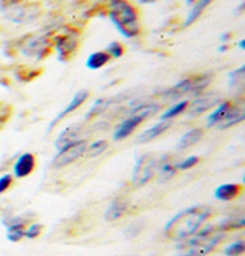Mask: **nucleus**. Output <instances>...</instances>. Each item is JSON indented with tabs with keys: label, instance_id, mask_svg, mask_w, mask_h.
Here are the masks:
<instances>
[{
	"label": "nucleus",
	"instance_id": "nucleus-1",
	"mask_svg": "<svg viewBox=\"0 0 245 256\" xmlns=\"http://www.w3.org/2000/svg\"><path fill=\"white\" fill-rule=\"evenodd\" d=\"M212 216V208L207 206H193L175 215L164 227V236L172 241H183L193 236L203 224Z\"/></svg>",
	"mask_w": 245,
	"mask_h": 256
},
{
	"label": "nucleus",
	"instance_id": "nucleus-2",
	"mask_svg": "<svg viewBox=\"0 0 245 256\" xmlns=\"http://www.w3.org/2000/svg\"><path fill=\"white\" fill-rule=\"evenodd\" d=\"M224 232H221L216 226H209L187 240L178 244V256H207L210 254L222 241Z\"/></svg>",
	"mask_w": 245,
	"mask_h": 256
},
{
	"label": "nucleus",
	"instance_id": "nucleus-3",
	"mask_svg": "<svg viewBox=\"0 0 245 256\" xmlns=\"http://www.w3.org/2000/svg\"><path fill=\"white\" fill-rule=\"evenodd\" d=\"M109 18L118 32L126 38H133L140 34L138 11L129 0H109Z\"/></svg>",
	"mask_w": 245,
	"mask_h": 256
},
{
	"label": "nucleus",
	"instance_id": "nucleus-4",
	"mask_svg": "<svg viewBox=\"0 0 245 256\" xmlns=\"http://www.w3.org/2000/svg\"><path fill=\"white\" fill-rule=\"evenodd\" d=\"M212 83V76L203 74V76H195L181 80L180 83H176L170 89L164 92V97L169 100H176V98H183L184 96L189 94H201V92Z\"/></svg>",
	"mask_w": 245,
	"mask_h": 256
},
{
	"label": "nucleus",
	"instance_id": "nucleus-5",
	"mask_svg": "<svg viewBox=\"0 0 245 256\" xmlns=\"http://www.w3.org/2000/svg\"><path fill=\"white\" fill-rule=\"evenodd\" d=\"M157 168H158V158L155 155H150V154H146L143 156H140L135 162V169H133V186H137V188H141V186L147 184L155 172H157Z\"/></svg>",
	"mask_w": 245,
	"mask_h": 256
},
{
	"label": "nucleus",
	"instance_id": "nucleus-6",
	"mask_svg": "<svg viewBox=\"0 0 245 256\" xmlns=\"http://www.w3.org/2000/svg\"><path fill=\"white\" fill-rule=\"evenodd\" d=\"M86 148H87L86 140H80V142L71 144L69 148L58 150V154L52 160V168L61 169V168H66V166L72 164V162H75L77 160H80L84 155Z\"/></svg>",
	"mask_w": 245,
	"mask_h": 256
},
{
	"label": "nucleus",
	"instance_id": "nucleus-7",
	"mask_svg": "<svg viewBox=\"0 0 245 256\" xmlns=\"http://www.w3.org/2000/svg\"><path fill=\"white\" fill-rule=\"evenodd\" d=\"M51 42L48 40V37L44 36H35V37H31L26 44L23 46V54L28 56V57H34V58H41L44 57L49 50H51Z\"/></svg>",
	"mask_w": 245,
	"mask_h": 256
},
{
	"label": "nucleus",
	"instance_id": "nucleus-8",
	"mask_svg": "<svg viewBox=\"0 0 245 256\" xmlns=\"http://www.w3.org/2000/svg\"><path fill=\"white\" fill-rule=\"evenodd\" d=\"M146 120H147V118L143 117V115L129 114V117L124 118V120L118 124V128L115 129V132H114V140H115V142H121V140L130 136L133 132H135V129H137L141 123H144Z\"/></svg>",
	"mask_w": 245,
	"mask_h": 256
},
{
	"label": "nucleus",
	"instance_id": "nucleus-9",
	"mask_svg": "<svg viewBox=\"0 0 245 256\" xmlns=\"http://www.w3.org/2000/svg\"><path fill=\"white\" fill-rule=\"evenodd\" d=\"M221 102V98L215 94H210V96H201L198 97L192 104H189V115L190 117H195V115H201L204 112H207L209 109L218 106Z\"/></svg>",
	"mask_w": 245,
	"mask_h": 256
},
{
	"label": "nucleus",
	"instance_id": "nucleus-10",
	"mask_svg": "<svg viewBox=\"0 0 245 256\" xmlns=\"http://www.w3.org/2000/svg\"><path fill=\"white\" fill-rule=\"evenodd\" d=\"M28 220L20 216H11V220H3V224L8 228V240L11 242H18L20 240L25 238V227Z\"/></svg>",
	"mask_w": 245,
	"mask_h": 256
},
{
	"label": "nucleus",
	"instance_id": "nucleus-11",
	"mask_svg": "<svg viewBox=\"0 0 245 256\" xmlns=\"http://www.w3.org/2000/svg\"><path fill=\"white\" fill-rule=\"evenodd\" d=\"M35 169V156L29 152L21 154L17 161L14 162V176L15 178H25L31 175Z\"/></svg>",
	"mask_w": 245,
	"mask_h": 256
},
{
	"label": "nucleus",
	"instance_id": "nucleus-12",
	"mask_svg": "<svg viewBox=\"0 0 245 256\" xmlns=\"http://www.w3.org/2000/svg\"><path fill=\"white\" fill-rule=\"evenodd\" d=\"M87 98H89V92H87V90H78L77 94L74 96V98L69 102V104L66 106V108H64L58 115H57V117L51 122V124H49V132L54 129V126H55L60 120H63V118L66 117V115H69V114H72L74 110H77V109H78V108H80L86 100H87Z\"/></svg>",
	"mask_w": 245,
	"mask_h": 256
},
{
	"label": "nucleus",
	"instance_id": "nucleus-13",
	"mask_svg": "<svg viewBox=\"0 0 245 256\" xmlns=\"http://www.w3.org/2000/svg\"><path fill=\"white\" fill-rule=\"evenodd\" d=\"M233 108H235V104L232 102H229V100H221L219 104L216 106V109L209 115L207 124L209 126H218V124H221L232 114Z\"/></svg>",
	"mask_w": 245,
	"mask_h": 256
},
{
	"label": "nucleus",
	"instance_id": "nucleus-14",
	"mask_svg": "<svg viewBox=\"0 0 245 256\" xmlns=\"http://www.w3.org/2000/svg\"><path fill=\"white\" fill-rule=\"evenodd\" d=\"M80 140H84V138H83L81 129H80L78 126L66 128V129L60 134V136H58V140H57L55 146H57L58 150H61V149H66V148H69L71 144L80 142Z\"/></svg>",
	"mask_w": 245,
	"mask_h": 256
},
{
	"label": "nucleus",
	"instance_id": "nucleus-15",
	"mask_svg": "<svg viewBox=\"0 0 245 256\" xmlns=\"http://www.w3.org/2000/svg\"><path fill=\"white\" fill-rule=\"evenodd\" d=\"M77 37H74V34H66V36H60L55 40V50L60 54V58H66L71 57V54L77 50Z\"/></svg>",
	"mask_w": 245,
	"mask_h": 256
},
{
	"label": "nucleus",
	"instance_id": "nucleus-16",
	"mask_svg": "<svg viewBox=\"0 0 245 256\" xmlns=\"http://www.w3.org/2000/svg\"><path fill=\"white\" fill-rule=\"evenodd\" d=\"M178 170V162L172 160V156L166 155L163 158L158 160V168H157V172L161 178V181H167L170 180L172 176H175Z\"/></svg>",
	"mask_w": 245,
	"mask_h": 256
},
{
	"label": "nucleus",
	"instance_id": "nucleus-17",
	"mask_svg": "<svg viewBox=\"0 0 245 256\" xmlns=\"http://www.w3.org/2000/svg\"><path fill=\"white\" fill-rule=\"evenodd\" d=\"M241 190H242L241 184H235V182L222 184L215 190V198L219 201H232L241 194Z\"/></svg>",
	"mask_w": 245,
	"mask_h": 256
},
{
	"label": "nucleus",
	"instance_id": "nucleus-18",
	"mask_svg": "<svg viewBox=\"0 0 245 256\" xmlns=\"http://www.w3.org/2000/svg\"><path fill=\"white\" fill-rule=\"evenodd\" d=\"M203 129L201 128H195V129H190L189 132H186L181 138H180V142H178V146L176 149L178 150H184V149H189L192 146H195L199 140L203 138Z\"/></svg>",
	"mask_w": 245,
	"mask_h": 256
},
{
	"label": "nucleus",
	"instance_id": "nucleus-19",
	"mask_svg": "<svg viewBox=\"0 0 245 256\" xmlns=\"http://www.w3.org/2000/svg\"><path fill=\"white\" fill-rule=\"evenodd\" d=\"M170 128V122H160L157 124H153L152 128L146 129L140 136H138V143H149L152 140L158 138L161 134H164Z\"/></svg>",
	"mask_w": 245,
	"mask_h": 256
},
{
	"label": "nucleus",
	"instance_id": "nucleus-20",
	"mask_svg": "<svg viewBox=\"0 0 245 256\" xmlns=\"http://www.w3.org/2000/svg\"><path fill=\"white\" fill-rule=\"evenodd\" d=\"M127 210V202L126 200L123 198H115L112 202H110V206L107 207V210H106V220L107 221H117L118 218H121Z\"/></svg>",
	"mask_w": 245,
	"mask_h": 256
},
{
	"label": "nucleus",
	"instance_id": "nucleus-21",
	"mask_svg": "<svg viewBox=\"0 0 245 256\" xmlns=\"http://www.w3.org/2000/svg\"><path fill=\"white\" fill-rule=\"evenodd\" d=\"M109 62H110V56L106 51L92 52L86 60V68L91 69V71H98V69L104 68Z\"/></svg>",
	"mask_w": 245,
	"mask_h": 256
},
{
	"label": "nucleus",
	"instance_id": "nucleus-22",
	"mask_svg": "<svg viewBox=\"0 0 245 256\" xmlns=\"http://www.w3.org/2000/svg\"><path fill=\"white\" fill-rule=\"evenodd\" d=\"M212 2H213V0H196V2L192 5V10H190V12L187 16V20H186L184 25L190 26L193 22H196L199 18V16H201L207 10V6L212 5Z\"/></svg>",
	"mask_w": 245,
	"mask_h": 256
},
{
	"label": "nucleus",
	"instance_id": "nucleus-23",
	"mask_svg": "<svg viewBox=\"0 0 245 256\" xmlns=\"http://www.w3.org/2000/svg\"><path fill=\"white\" fill-rule=\"evenodd\" d=\"M189 104H190V103H189L187 100H181V102H178V103L172 104L167 110H164V112L161 114L160 122H170V120L176 118L178 115H181L183 112L187 110Z\"/></svg>",
	"mask_w": 245,
	"mask_h": 256
},
{
	"label": "nucleus",
	"instance_id": "nucleus-24",
	"mask_svg": "<svg viewBox=\"0 0 245 256\" xmlns=\"http://www.w3.org/2000/svg\"><path fill=\"white\" fill-rule=\"evenodd\" d=\"M244 118H245V112H244V109H242L241 106H236V104H235L232 114H230L229 117H227L224 122H222L221 124H218V126H219V129H227V128L236 126V124L241 123Z\"/></svg>",
	"mask_w": 245,
	"mask_h": 256
},
{
	"label": "nucleus",
	"instance_id": "nucleus-25",
	"mask_svg": "<svg viewBox=\"0 0 245 256\" xmlns=\"http://www.w3.org/2000/svg\"><path fill=\"white\" fill-rule=\"evenodd\" d=\"M106 149H107V142H106V140H97V142H94V143H91V144H87L84 155L94 158V156L101 155Z\"/></svg>",
	"mask_w": 245,
	"mask_h": 256
},
{
	"label": "nucleus",
	"instance_id": "nucleus-26",
	"mask_svg": "<svg viewBox=\"0 0 245 256\" xmlns=\"http://www.w3.org/2000/svg\"><path fill=\"white\" fill-rule=\"evenodd\" d=\"M245 226V220H244V216L242 215H238V216H235V218H229V220H226V221H222L221 224H219V230L221 232H226V230H230V228H242Z\"/></svg>",
	"mask_w": 245,
	"mask_h": 256
},
{
	"label": "nucleus",
	"instance_id": "nucleus-27",
	"mask_svg": "<svg viewBox=\"0 0 245 256\" xmlns=\"http://www.w3.org/2000/svg\"><path fill=\"white\" fill-rule=\"evenodd\" d=\"M244 252H245V242H244V240H238V241L232 242V244L224 250V253H226L227 256H241Z\"/></svg>",
	"mask_w": 245,
	"mask_h": 256
},
{
	"label": "nucleus",
	"instance_id": "nucleus-28",
	"mask_svg": "<svg viewBox=\"0 0 245 256\" xmlns=\"http://www.w3.org/2000/svg\"><path fill=\"white\" fill-rule=\"evenodd\" d=\"M104 51L110 56V58H120L124 54V46L118 42H112L106 46Z\"/></svg>",
	"mask_w": 245,
	"mask_h": 256
},
{
	"label": "nucleus",
	"instance_id": "nucleus-29",
	"mask_svg": "<svg viewBox=\"0 0 245 256\" xmlns=\"http://www.w3.org/2000/svg\"><path fill=\"white\" fill-rule=\"evenodd\" d=\"M109 103H110V100H106V98H101V100L95 102V104L92 106V109L89 110V114H87V118H91L92 115H100V114H103V112L107 109Z\"/></svg>",
	"mask_w": 245,
	"mask_h": 256
},
{
	"label": "nucleus",
	"instance_id": "nucleus-30",
	"mask_svg": "<svg viewBox=\"0 0 245 256\" xmlns=\"http://www.w3.org/2000/svg\"><path fill=\"white\" fill-rule=\"evenodd\" d=\"M198 162H199V156H196V155L187 156L184 161L178 162V170H189V169L195 168Z\"/></svg>",
	"mask_w": 245,
	"mask_h": 256
},
{
	"label": "nucleus",
	"instance_id": "nucleus-31",
	"mask_svg": "<svg viewBox=\"0 0 245 256\" xmlns=\"http://www.w3.org/2000/svg\"><path fill=\"white\" fill-rule=\"evenodd\" d=\"M230 86L232 88H236L238 84H244V66H241L239 69H236V71H233L230 74Z\"/></svg>",
	"mask_w": 245,
	"mask_h": 256
},
{
	"label": "nucleus",
	"instance_id": "nucleus-32",
	"mask_svg": "<svg viewBox=\"0 0 245 256\" xmlns=\"http://www.w3.org/2000/svg\"><path fill=\"white\" fill-rule=\"evenodd\" d=\"M41 230H43V227H41L40 224H31V226L25 230V236L29 238V240H34V238L40 236Z\"/></svg>",
	"mask_w": 245,
	"mask_h": 256
},
{
	"label": "nucleus",
	"instance_id": "nucleus-33",
	"mask_svg": "<svg viewBox=\"0 0 245 256\" xmlns=\"http://www.w3.org/2000/svg\"><path fill=\"white\" fill-rule=\"evenodd\" d=\"M11 184H12V175L6 174L3 176H0V194L6 192L11 188Z\"/></svg>",
	"mask_w": 245,
	"mask_h": 256
},
{
	"label": "nucleus",
	"instance_id": "nucleus-34",
	"mask_svg": "<svg viewBox=\"0 0 245 256\" xmlns=\"http://www.w3.org/2000/svg\"><path fill=\"white\" fill-rule=\"evenodd\" d=\"M137 4L140 5H147V4H153V2H157V0H135Z\"/></svg>",
	"mask_w": 245,
	"mask_h": 256
},
{
	"label": "nucleus",
	"instance_id": "nucleus-35",
	"mask_svg": "<svg viewBox=\"0 0 245 256\" xmlns=\"http://www.w3.org/2000/svg\"><path fill=\"white\" fill-rule=\"evenodd\" d=\"M230 37H232V34H230V32L222 34V36H221V42H222V43H227V40H229Z\"/></svg>",
	"mask_w": 245,
	"mask_h": 256
},
{
	"label": "nucleus",
	"instance_id": "nucleus-36",
	"mask_svg": "<svg viewBox=\"0 0 245 256\" xmlns=\"http://www.w3.org/2000/svg\"><path fill=\"white\" fill-rule=\"evenodd\" d=\"M244 43H245L244 40H241V42H239V48H241V50H244V48H245V44H244Z\"/></svg>",
	"mask_w": 245,
	"mask_h": 256
},
{
	"label": "nucleus",
	"instance_id": "nucleus-37",
	"mask_svg": "<svg viewBox=\"0 0 245 256\" xmlns=\"http://www.w3.org/2000/svg\"><path fill=\"white\" fill-rule=\"evenodd\" d=\"M186 2H187V5H189V6H192V5L196 2V0H186Z\"/></svg>",
	"mask_w": 245,
	"mask_h": 256
}]
</instances>
